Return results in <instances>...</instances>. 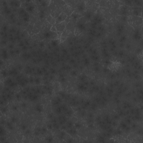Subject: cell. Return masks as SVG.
I'll list each match as a JSON object with an SVG mask.
<instances>
[{"mask_svg":"<svg viewBox=\"0 0 143 143\" xmlns=\"http://www.w3.org/2000/svg\"><path fill=\"white\" fill-rule=\"evenodd\" d=\"M71 35H72V32L71 31L68 30L66 29L63 32V33L62 34L61 38L60 39L61 42H64L67 39V37L71 36Z\"/></svg>","mask_w":143,"mask_h":143,"instance_id":"7a4b0ae2","label":"cell"},{"mask_svg":"<svg viewBox=\"0 0 143 143\" xmlns=\"http://www.w3.org/2000/svg\"><path fill=\"white\" fill-rule=\"evenodd\" d=\"M67 15L64 13V12H61V14H59V15L58 16L57 18L56 19V24H58L59 22H64L66 21V20L67 18Z\"/></svg>","mask_w":143,"mask_h":143,"instance_id":"3957f363","label":"cell"},{"mask_svg":"<svg viewBox=\"0 0 143 143\" xmlns=\"http://www.w3.org/2000/svg\"><path fill=\"white\" fill-rule=\"evenodd\" d=\"M46 20H47V22H49L50 24L52 25V26L56 24V19L54 18V17L52 15H49L48 17H47Z\"/></svg>","mask_w":143,"mask_h":143,"instance_id":"277c9868","label":"cell"},{"mask_svg":"<svg viewBox=\"0 0 143 143\" xmlns=\"http://www.w3.org/2000/svg\"><path fill=\"white\" fill-rule=\"evenodd\" d=\"M50 31H51V32H57L56 27V25H52V26L51 29H50Z\"/></svg>","mask_w":143,"mask_h":143,"instance_id":"5b68a950","label":"cell"},{"mask_svg":"<svg viewBox=\"0 0 143 143\" xmlns=\"http://www.w3.org/2000/svg\"><path fill=\"white\" fill-rule=\"evenodd\" d=\"M57 34H58V39L60 40V39L61 38V36L63 32H59V31H57Z\"/></svg>","mask_w":143,"mask_h":143,"instance_id":"8992f818","label":"cell"},{"mask_svg":"<svg viewBox=\"0 0 143 143\" xmlns=\"http://www.w3.org/2000/svg\"><path fill=\"white\" fill-rule=\"evenodd\" d=\"M55 25H56L57 31L63 32L66 29L67 24L66 23V22L64 21V22H59L58 24H55Z\"/></svg>","mask_w":143,"mask_h":143,"instance_id":"6da1fadb","label":"cell"}]
</instances>
